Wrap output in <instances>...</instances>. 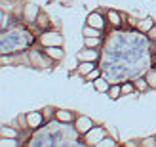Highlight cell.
I'll return each instance as SVG.
<instances>
[{
  "instance_id": "6da1fadb",
  "label": "cell",
  "mask_w": 156,
  "mask_h": 147,
  "mask_svg": "<svg viewBox=\"0 0 156 147\" xmlns=\"http://www.w3.org/2000/svg\"><path fill=\"white\" fill-rule=\"evenodd\" d=\"M38 42H40L44 48H50V46H61V44H63V36H61V33H55V31H46V33H42V36L38 38Z\"/></svg>"
},
{
  "instance_id": "7a4b0ae2",
  "label": "cell",
  "mask_w": 156,
  "mask_h": 147,
  "mask_svg": "<svg viewBox=\"0 0 156 147\" xmlns=\"http://www.w3.org/2000/svg\"><path fill=\"white\" fill-rule=\"evenodd\" d=\"M29 61L33 67H38V69H48L51 65V57L48 53H40V52H30L29 53Z\"/></svg>"
},
{
  "instance_id": "3957f363",
  "label": "cell",
  "mask_w": 156,
  "mask_h": 147,
  "mask_svg": "<svg viewBox=\"0 0 156 147\" xmlns=\"http://www.w3.org/2000/svg\"><path fill=\"white\" fill-rule=\"evenodd\" d=\"M103 138H105V130L101 126H93L90 132L84 134V141L90 143V145H95V143H99L101 140H103Z\"/></svg>"
},
{
  "instance_id": "277c9868",
  "label": "cell",
  "mask_w": 156,
  "mask_h": 147,
  "mask_svg": "<svg viewBox=\"0 0 156 147\" xmlns=\"http://www.w3.org/2000/svg\"><path fill=\"white\" fill-rule=\"evenodd\" d=\"M91 128H93V122H91L90 117H84V115H82V117L76 119V132H78V134L84 136L86 132H90Z\"/></svg>"
},
{
  "instance_id": "5b68a950",
  "label": "cell",
  "mask_w": 156,
  "mask_h": 147,
  "mask_svg": "<svg viewBox=\"0 0 156 147\" xmlns=\"http://www.w3.org/2000/svg\"><path fill=\"white\" fill-rule=\"evenodd\" d=\"M76 57H78V61H95L99 57V52L95 48H88V46H86L84 50H80L76 53Z\"/></svg>"
},
{
  "instance_id": "8992f818",
  "label": "cell",
  "mask_w": 156,
  "mask_h": 147,
  "mask_svg": "<svg viewBox=\"0 0 156 147\" xmlns=\"http://www.w3.org/2000/svg\"><path fill=\"white\" fill-rule=\"evenodd\" d=\"M38 15H40V10H38L36 4H27L25 8H23V17H25L29 23H34Z\"/></svg>"
},
{
  "instance_id": "52a82bcc",
  "label": "cell",
  "mask_w": 156,
  "mask_h": 147,
  "mask_svg": "<svg viewBox=\"0 0 156 147\" xmlns=\"http://www.w3.org/2000/svg\"><path fill=\"white\" fill-rule=\"evenodd\" d=\"M86 23H88L90 27L99 29V31H103V29H105V19H103V15L97 13V12L90 13V15H88V19H86Z\"/></svg>"
},
{
  "instance_id": "ba28073f",
  "label": "cell",
  "mask_w": 156,
  "mask_h": 147,
  "mask_svg": "<svg viewBox=\"0 0 156 147\" xmlns=\"http://www.w3.org/2000/svg\"><path fill=\"white\" fill-rule=\"evenodd\" d=\"M27 122H29V128H38L44 122V117L40 111H33L27 115Z\"/></svg>"
},
{
  "instance_id": "9c48e42d",
  "label": "cell",
  "mask_w": 156,
  "mask_h": 147,
  "mask_svg": "<svg viewBox=\"0 0 156 147\" xmlns=\"http://www.w3.org/2000/svg\"><path fill=\"white\" fill-rule=\"evenodd\" d=\"M46 53H48L53 61H61L63 56H65V52H63L61 46H50V48H46Z\"/></svg>"
},
{
  "instance_id": "30bf717a",
  "label": "cell",
  "mask_w": 156,
  "mask_h": 147,
  "mask_svg": "<svg viewBox=\"0 0 156 147\" xmlns=\"http://www.w3.org/2000/svg\"><path fill=\"white\" fill-rule=\"evenodd\" d=\"M135 25H137V29L141 31V33H149V31L154 27V21L151 17H143V19H139Z\"/></svg>"
},
{
  "instance_id": "8fae6325",
  "label": "cell",
  "mask_w": 156,
  "mask_h": 147,
  "mask_svg": "<svg viewBox=\"0 0 156 147\" xmlns=\"http://www.w3.org/2000/svg\"><path fill=\"white\" fill-rule=\"evenodd\" d=\"M55 119H57L59 122H73V120H74V115H73L71 111L59 109V111H55Z\"/></svg>"
},
{
  "instance_id": "7c38bea8",
  "label": "cell",
  "mask_w": 156,
  "mask_h": 147,
  "mask_svg": "<svg viewBox=\"0 0 156 147\" xmlns=\"http://www.w3.org/2000/svg\"><path fill=\"white\" fill-rule=\"evenodd\" d=\"M93 69H95L93 61H80V65H78V73H80L82 76H86L90 71H93Z\"/></svg>"
},
{
  "instance_id": "4fadbf2b",
  "label": "cell",
  "mask_w": 156,
  "mask_h": 147,
  "mask_svg": "<svg viewBox=\"0 0 156 147\" xmlns=\"http://www.w3.org/2000/svg\"><path fill=\"white\" fill-rule=\"evenodd\" d=\"M93 88H95L97 92H108V82L105 80V79H101V76H97L95 80H93Z\"/></svg>"
},
{
  "instance_id": "5bb4252c",
  "label": "cell",
  "mask_w": 156,
  "mask_h": 147,
  "mask_svg": "<svg viewBox=\"0 0 156 147\" xmlns=\"http://www.w3.org/2000/svg\"><path fill=\"white\" fill-rule=\"evenodd\" d=\"M107 17H108V21H111V25H112V27H120L122 17H120V13H118V12H114V10H108Z\"/></svg>"
},
{
  "instance_id": "9a60e30c",
  "label": "cell",
  "mask_w": 156,
  "mask_h": 147,
  "mask_svg": "<svg viewBox=\"0 0 156 147\" xmlns=\"http://www.w3.org/2000/svg\"><path fill=\"white\" fill-rule=\"evenodd\" d=\"M0 138H17V130L4 124L2 128H0Z\"/></svg>"
},
{
  "instance_id": "2e32d148",
  "label": "cell",
  "mask_w": 156,
  "mask_h": 147,
  "mask_svg": "<svg viewBox=\"0 0 156 147\" xmlns=\"http://www.w3.org/2000/svg\"><path fill=\"white\" fill-rule=\"evenodd\" d=\"M99 44H101L99 36H84V46H88V48H97Z\"/></svg>"
},
{
  "instance_id": "e0dca14e",
  "label": "cell",
  "mask_w": 156,
  "mask_h": 147,
  "mask_svg": "<svg viewBox=\"0 0 156 147\" xmlns=\"http://www.w3.org/2000/svg\"><path fill=\"white\" fill-rule=\"evenodd\" d=\"M108 96H111V99H118L120 96H122V86H118V84H114V86H111L108 88V92H107Z\"/></svg>"
},
{
  "instance_id": "ac0fdd59",
  "label": "cell",
  "mask_w": 156,
  "mask_h": 147,
  "mask_svg": "<svg viewBox=\"0 0 156 147\" xmlns=\"http://www.w3.org/2000/svg\"><path fill=\"white\" fill-rule=\"evenodd\" d=\"M133 84H135V90H139V92H147V88H151L147 79H137Z\"/></svg>"
},
{
  "instance_id": "d6986e66",
  "label": "cell",
  "mask_w": 156,
  "mask_h": 147,
  "mask_svg": "<svg viewBox=\"0 0 156 147\" xmlns=\"http://www.w3.org/2000/svg\"><path fill=\"white\" fill-rule=\"evenodd\" d=\"M0 145L2 147H13V145H17V138H2Z\"/></svg>"
},
{
  "instance_id": "ffe728a7",
  "label": "cell",
  "mask_w": 156,
  "mask_h": 147,
  "mask_svg": "<svg viewBox=\"0 0 156 147\" xmlns=\"http://www.w3.org/2000/svg\"><path fill=\"white\" fill-rule=\"evenodd\" d=\"M84 36H101V31L99 29H95V27H86L84 29Z\"/></svg>"
},
{
  "instance_id": "44dd1931",
  "label": "cell",
  "mask_w": 156,
  "mask_h": 147,
  "mask_svg": "<svg viewBox=\"0 0 156 147\" xmlns=\"http://www.w3.org/2000/svg\"><path fill=\"white\" fill-rule=\"evenodd\" d=\"M145 79H147V82H149L151 88H156V71H149Z\"/></svg>"
},
{
  "instance_id": "7402d4cb",
  "label": "cell",
  "mask_w": 156,
  "mask_h": 147,
  "mask_svg": "<svg viewBox=\"0 0 156 147\" xmlns=\"http://www.w3.org/2000/svg\"><path fill=\"white\" fill-rule=\"evenodd\" d=\"M36 21H38L36 25H40L42 29L50 25V19H48V15H46V13H40V15H38V17H36Z\"/></svg>"
},
{
  "instance_id": "603a6c76",
  "label": "cell",
  "mask_w": 156,
  "mask_h": 147,
  "mask_svg": "<svg viewBox=\"0 0 156 147\" xmlns=\"http://www.w3.org/2000/svg\"><path fill=\"white\" fill-rule=\"evenodd\" d=\"M97 145H101V147H112V145H116V138H103Z\"/></svg>"
},
{
  "instance_id": "cb8c5ba5",
  "label": "cell",
  "mask_w": 156,
  "mask_h": 147,
  "mask_svg": "<svg viewBox=\"0 0 156 147\" xmlns=\"http://www.w3.org/2000/svg\"><path fill=\"white\" fill-rule=\"evenodd\" d=\"M133 90H135V84H131V82L122 84V94H131Z\"/></svg>"
},
{
  "instance_id": "d4e9b609",
  "label": "cell",
  "mask_w": 156,
  "mask_h": 147,
  "mask_svg": "<svg viewBox=\"0 0 156 147\" xmlns=\"http://www.w3.org/2000/svg\"><path fill=\"white\" fill-rule=\"evenodd\" d=\"M97 76H99V69H93V71H90L88 75H86V79H88V80H91V82H93V80L97 79Z\"/></svg>"
},
{
  "instance_id": "484cf974",
  "label": "cell",
  "mask_w": 156,
  "mask_h": 147,
  "mask_svg": "<svg viewBox=\"0 0 156 147\" xmlns=\"http://www.w3.org/2000/svg\"><path fill=\"white\" fill-rule=\"evenodd\" d=\"M143 145L154 147V145H156V138H154V136H152V138H145V140H143Z\"/></svg>"
},
{
  "instance_id": "4316f807",
  "label": "cell",
  "mask_w": 156,
  "mask_h": 147,
  "mask_svg": "<svg viewBox=\"0 0 156 147\" xmlns=\"http://www.w3.org/2000/svg\"><path fill=\"white\" fill-rule=\"evenodd\" d=\"M10 25V23H8V17H6V12L2 10V31H6V27Z\"/></svg>"
},
{
  "instance_id": "83f0119b",
  "label": "cell",
  "mask_w": 156,
  "mask_h": 147,
  "mask_svg": "<svg viewBox=\"0 0 156 147\" xmlns=\"http://www.w3.org/2000/svg\"><path fill=\"white\" fill-rule=\"evenodd\" d=\"M149 36L152 38V40H156V25H154V27H152V29L149 31Z\"/></svg>"
},
{
  "instance_id": "f1b7e54d",
  "label": "cell",
  "mask_w": 156,
  "mask_h": 147,
  "mask_svg": "<svg viewBox=\"0 0 156 147\" xmlns=\"http://www.w3.org/2000/svg\"><path fill=\"white\" fill-rule=\"evenodd\" d=\"M154 46H156V40H154Z\"/></svg>"
}]
</instances>
